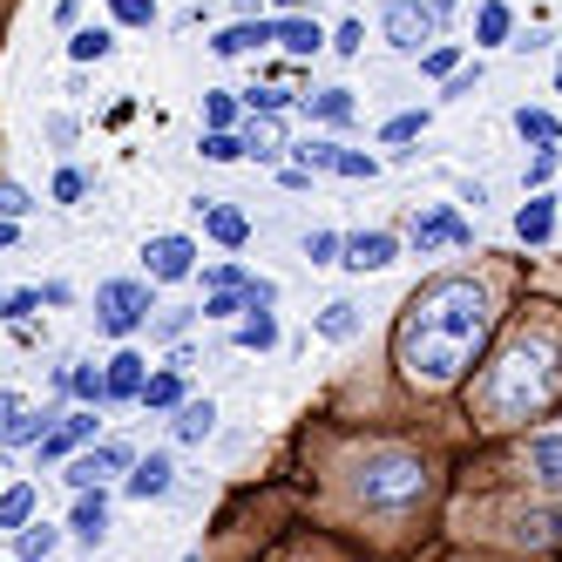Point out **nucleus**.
<instances>
[{"instance_id": "obj_11", "label": "nucleus", "mask_w": 562, "mask_h": 562, "mask_svg": "<svg viewBox=\"0 0 562 562\" xmlns=\"http://www.w3.org/2000/svg\"><path fill=\"white\" fill-rule=\"evenodd\" d=\"M143 380H149V359H143V352H115L109 367H102V393H109V400H136Z\"/></svg>"}, {"instance_id": "obj_54", "label": "nucleus", "mask_w": 562, "mask_h": 562, "mask_svg": "<svg viewBox=\"0 0 562 562\" xmlns=\"http://www.w3.org/2000/svg\"><path fill=\"white\" fill-rule=\"evenodd\" d=\"M271 8H278V14H299V8H305V0H271Z\"/></svg>"}, {"instance_id": "obj_10", "label": "nucleus", "mask_w": 562, "mask_h": 562, "mask_svg": "<svg viewBox=\"0 0 562 562\" xmlns=\"http://www.w3.org/2000/svg\"><path fill=\"white\" fill-rule=\"evenodd\" d=\"M68 536H75V542H89V549H95V542L109 536V495H102V488H82V495H75Z\"/></svg>"}, {"instance_id": "obj_6", "label": "nucleus", "mask_w": 562, "mask_h": 562, "mask_svg": "<svg viewBox=\"0 0 562 562\" xmlns=\"http://www.w3.org/2000/svg\"><path fill=\"white\" fill-rule=\"evenodd\" d=\"M130 461H136V448H123V440H102V448H95V454H82V461H68L61 474H68V488H75V495H82V488H102V481H109V474H123Z\"/></svg>"}, {"instance_id": "obj_31", "label": "nucleus", "mask_w": 562, "mask_h": 562, "mask_svg": "<svg viewBox=\"0 0 562 562\" xmlns=\"http://www.w3.org/2000/svg\"><path fill=\"white\" fill-rule=\"evenodd\" d=\"M292 156L305 170H333L339 164V143H326V136H305V143H292Z\"/></svg>"}, {"instance_id": "obj_49", "label": "nucleus", "mask_w": 562, "mask_h": 562, "mask_svg": "<svg viewBox=\"0 0 562 562\" xmlns=\"http://www.w3.org/2000/svg\"><path fill=\"white\" fill-rule=\"evenodd\" d=\"M34 305H42V292H8V318H27Z\"/></svg>"}, {"instance_id": "obj_16", "label": "nucleus", "mask_w": 562, "mask_h": 562, "mask_svg": "<svg viewBox=\"0 0 562 562\" xmlns=\"http://www.w3.org/2000/svg\"><path fill=\"white\" fill-rule=\"evenodd\" d=\"M271 42L285 48V55H318V42H326V34H318L305 14H285V21H271Z\"/></svg>"}, {"instance_id": "obj_43", "label": "nucleus", "mask_w": 562, "mask_h": 562, "mask_svg": "<svg viewBox=\"0 0 562 562\" xmlns=\"http://www.w3.org/2000/svg\"><path fill=\"white\" fill-rule=\"evenodd\" d=\"M27 211H34V196L21 183H0V217H27Z\"/></svg>"}, {"instance_id": "obj_29", "label": "nucleus", "mask_w": 562, "mask_h": 562, "mask_svg": "<svg viewBox=\"0 0 562 562\" xmlns=\"http://www.w3.org/2000/svg\"><path fill=\"white\" fill-rule=\"evenodd\" d=\"M312 115H318V123H352V89H318Z\"/></svg>"}, {"instance_id": "obj_30", "label": "nucleus", "mask_w": 562, "mask_h": 562, "mask_svg": "<svg viewBox=\"0 0 562 562\" xmlns=\"http://www.w3.org/2000/svg\"><path fill=\"white\" fill-rule=\"evenodd\" d=\"M34 521V488H0V529H21Z\"/></svg>"}, {"instance_id": "obj_57", "label": "nucleus", "mask_w": 562, "mask_h": 562, "mask_svg": "<svg viewBox=\"0 0 562 562\" xmlns=\"http://www.w3.org/2000/svg\"><path fill=\"white\" fill-rule=\"evenodd\" d=\"M555 89H562V75H555Z\"/></svg>"}, {"instance_id": "obj_18", "label": "nucleus", "mask_w": 562, "mask_h": 562, "mask_svg": "<svg viewBox=\"0 0 562 562\" xmlns=\"http://www.w3.org/2000/svg\"><path fill=\"white\" fill-rule=\"evenodd\" d=\"M61 542V529H48V521H21L14 529V562H48Z\"/></svg>"}, {"instance_id": "obj_36", "label": "nucleus", "mask_w": 562, "mask_h": 562, "mask_svg": "<svg viewBox=\"0 0 562 562\" xmlns=\"http://www.w3.org/2000/svg\"><path fill=\"white\" fill-rule=\"evenodd\" d=\"M109 14L123 21V27H149L156 21V0H109Z\"/></svg>"}, {"instance_id": "obj_40", "label": "nucleus", "mask_w": 562, "mask_h": 562, "mask_svg": "<svg viewBox=\"0 0 562 562\" xmlns=\"http://www.w3.org/2000/svg\"><path fill=\"white\" fill-rule=\"evenodd\" d=\"M204 285H211V292H224V285L245 292V285H251V271H245V265H211V271H204Z\"/></svg>"}, {"instance_id": "obj_9", "label": "nucleus", "mask_w": 562, "mask_h": 562, "mask_svg": "<svg viewBox=\"0 0 562 562\" xmlns=\"http://www.w3.org/2000/svg\"><path fill=\"white\" fill-rule=\"evenodd\" d=\"M149 278H156V285H177V278H190L196 271V245H190V237H149Z\"/></svg>"}, {"instance_id": "obj_56", "label": "nucleus", "mask_w": 562, "mask_h": 562, "mask_svg": "<svg viewBox=\"0 0 562 562\" xmlns=\"http://www.w3.org/2000/svg\"><path fill=\"white\" fill-rule=\"evenodd\" d=\"M0 318H8V292H0Z\"/></svg>"}, {"instance_id": "obj_13", "label": "nucleus", "mask_w": 562, "mask_h": 562, "mask_svg": "<svg viewBox=\"0 0 562 562\" xmlns=\"http://www.w3.org/2000/svg\"><path fill=\"white\" fill-rule=\"evenodd\" d=\"M89 434H95V414H89V407H82V414H61V420L42 434V461H61V454H75Z\"/></svg>"}, {"instance_id": "obj_41", "label": "nucleus", "mask_w": 562, "mask_h": 562, "mask_svg": "<svg viewBox=\"0 0 562 562\" xmlns=\"http://www.w3.org/2000/svg\"><path fill=\"white\" fill-rule=\"evenodd\" d=\"M420 130H427V115H393V123L380 130V143H414Z\"/></svg>"}, {"instance_id": "obj_33", "label": "nucleus", "mask_w": 562, "mask_h": 562, "mask_svg": "<svg viewBox=\"0 0 562 562\" xmlns=\"http://www.w3.org/2000/svg\"><path fill=\"white\" fill-rule=\"evenodd\" d=\"M237 156H245V136H231V130L204 136V164H237Z\"/></svg>"}, {"instance_id": "obj_50", "label": "nucleus", "mask_w": 562, "mask_h": 562, "mask_svg": "<svg viewBox=\"0 0 562 562\" xmlns=\"http://www.w3.org/2000/svg\"><path fill=\"white\" fill-rule=\"evenodd\" d=\"M48 143H75V115H48Z\"/></svg>"}, {"instance_id": "obj_45", "label": "nucleus", "mask_w": 562, "mask_h": 562, "mask_svg": "<svg viewBox=\"0 0 562 562\" xmlns=\"http://www.w3.org/2000/svg\"><path fill=\"white\" fill-rule=\"evenodd\" d=\"M555 164H562L555 143H542V149H536V164H529V183H549V177H555Z\"/></svg>"}, {"instance_id": "obj_21", "label": "nucleus", "mask_w": 562, "mask_h": 562, "mask_svg": "<svg viewBox=\"0 0 562 562\" xmlns=\"http://www.w3.org/2000/svg\"><path fill=\"white\" fill-rule=\"evenodd\" d=\"M237 346H245V352L278 346V318H271V305H251V312H245V326H237Z\"/></svg>"}, {"instance_id": "obj_4", "label": "nucleus", "mask_w": 562, "mask_h": 562, "mask_svg": "<svg viewBox=\"0 0 562 562\" xmlns=\"http://www.w3.org/2000/svg\"><path fill=\"white\" fill-rule=\"evenodd\" d=\"M149 278H109V285L95 292V318H102V333H115V339H130V333H143L149 326Z\"/></svg>"}, {"instance_id": "obj_17", "label": "nucleus", "mask_w": 562, "mask_h": 562, "mask_svg": "<svg viewBox=\"0 0 562 562\" xmlns=\"http://www.w3.org/2000/svg\"><path fill=\"white\" fill-rule=\"evenodd\" d=\"M265 42H271V21H231V27L217 34V42H211V48L231 61V55H251V48H265Z\"/></svg>"}, {"instance_id": "obj_22", "label": "nucleus", "mask_w": 562, "mask_h": 562, "mask_svg": "<svg viewBox=\"0 0 562 562\" xmlns=\"http://www.w3.org/2000/svg\"><path fill=\"white\" fill-rule=\"evenodd\" d=\"M529 468L549 481V488H562V434H536L529 440Z\"/></svg>"}, {"instance_id": "obj_2", "label": "nucleus", "mask_w": 562, "mask_h": 562, "mask_svg": "<svg viewBox=\"0 0 562 562\" xmlns=\"http://www.w3.org/2000/svg\"><path fill=\"white\" fill-rule=\"evenodd\" d=\"M555 386H562V339L536 326V333H521V339L502 346V359L481 373L474 400H481L488 420H529V414H542L555 400Z\"/></svg>"}, {"instance_id": "obj_51", "label": "nucleus", "mask_w": 562, "mask_h": 562, "mask_svg": "<svg viewBox=\"0 0 562 562\" xmlns=\"http://www.w3.org/2000/svg\"><path fill=\"white\" fill-rule=\"evenodd\" d=\"M278 183H285V190H305V183H312V170H305V164H292V170H278Z\"/></svg>"}, {"instance_id": "obj_38", "label": "nucleus", "mask_w": 562, "mask_h": 562, "mask_svg": "<svg viewBox=\"0 0 562 562\" xmlns=\"http://www.w3.org/2000/svg\"><path fill=\"white\" fill-rule=\"evenodd\" d=\"M305 258L312 265H339V231H312L305 237Z\"/></svg>"}, {"instance_id": "obj_3", "label": "nucleus", "mask_w": 562, "mask_h": 562, "mask_svg": "<svg viewBox=\"0 0 562 562\" xmlns=\"http://www.w3.org/2000/svg\"><path fill=\"white\" fill-rule=\"evenodd\" d=\"M420 495H427L420 454H407V448H367V461H359V502L380 508V515H400V508H414Z\"/></svg>"}, {"instance_id": "obj_12", "label": "nucleus", "mask_w": 562, "mask_h": 562, "mask_svg": "<svg viewBox=\"0 0 562 562\" xmlns=\"http://www.w3.org/2000/svg\"><path fill=\"white\" fill-rule=\"evenodd\" d=\"M55 420H61V407H14L8 420H0V440H8V448H34Z\"/></svg>"}, {"instance_id": "obj_48", "label": "nucleus", "mask_w": 562, "mask_h": 562, "mask_svg": "<svg viewBox=\"0 0 562 562\" xmlns=\"http://www.w3.org/2000/svg\"><path fill=\"white\" fill-rule=\"evenodd\" d=\"M75 196H82V170H61L55 177V204H75Z\"/></svg>"}, {"instance_id": "obj_53", "label": "nucleus", "mask_w": 562, "mask_h": 562, "mask_svg": "<svg viewBox=\"0 0 562 562\" xmlns=\"http://www.w3.org/2000/svg\"><path fill=\"white\" fill-rule=\"evenodd\" d=\"M14 407H21V400H14V393H0V420H8V414H14Z\"/></svg>"}, {"instance_id": "obj_39", "label": "nucleus", "mask_w": 562, "mask_h": 562, "mask_svg": "<svg viewBox=\"0 0 562 562\" xmlns=\"http://www.w3.org/2000/svg\"><path fill=\"white\" fill-rule=\"evenodd\" d=\"M420 68H427V75H440V82H448V75L461 68V48H448V42H440V48H427V55H420Z\"/></svg>"}, {"instance_id": "obj_27", "label": "nucleus", "mask_w": 562, "mask_h": 562, "mask_svg": "<svg viewBox=\"0 0 562 562\" xmlns=\"http://www.w3.org/2000/svg\"><path fill=\"white\" fill-rule=\"evenodd\" d=\"M515 130H521V143H555L562 136V123L549 109H515Z\"/></svg>"}, {"instance_id": "obj_34", "label": "nucleus", "mask_w": 562, "mask_h": 562, "mask_svg": "<svg viewBox=\"0 0 562 562\" xmlns=\"http://www.w3.org/2000/svg\"><path fill=\"white\" fill-rule=\"evenodd\" d=\"M549 536H562V515H555V508L521 515V542H549Z\"/></svg>"}, {"instance_id": "obj_44", "label": "nucleus", "mask_w": 562, "mask_h": 562, "mask_svg": "<svg viewBox=\"0 0 562 562\" xmlns=\"http://www.w3.org/2000/svg\"><path fill=\"white\" fill-rule=\"evenodd\" d=\"M204 115H211V130H231L237 123V95H204Z\"/></svg>"}, {"instance_id": "obj_24", "label": "nucleus", "mask_w": 562, "mask_h": 562, "mask_svg": "<svg viewBox=\"0 0 562 562\" xmlns=\"http://www.w3.org/2000/svg\"><path fill=\"white\" fill-rule=\"evenodd\" d=\"M68 393L75 400H89V407H102V367H89V359H68Z\"/></svg>"}, {"instance_id": "obj_7", "label": "nucleus", "mask_w": 562, "mask_h": 562, "mask_svg": "<svg viewBox=\"0 0 562 562\" xmlns=\"http://www.w3.org/2000/svg\"><path fill=\"white\" fill-rule=\"evenodd\" d=\"M400 258V237L393 231H352V237H339V265L346 271H386Z\"/></svg>"}, {"instance_id": "obj_52", "label": "nucleus", "mask_w": 562, "mask_h": 562, "mask_svg": "<svg viewBox=\"0 0 562 562\" xmlns=\"http://www.w3.org/2000/svg\"><path fill=\"white\" fill-rule=\"evenodd\" d=\"M14 245V217H0V251H8Z\"/></svg>"}, {"instance_id": "obj_37", "label": "nucleus", "mask_w": 562, "mask_h": 562, "mask_svg": "<svg viewBox=\"0 0 562 562\" xmlns=\"http://www.w3.org/2000/svg\"><path fill=\"white\" fill-rule=\"evenodd\" d=\"M190 326H196V312H183V305H170V312H164V318H156V326H149V333H156V339H170V346H177V339H183Z\"/></svg>"}, {"instance_id": "obj_19", "label": "nucleus", "mask_w": 562, "mask_h": 562, "mask_svg": "<svg viewBox=\"0 0 562 562\" xmlns=\"http://www.w3.org/2000/svg\"><path fill=\"white\" fill-rule=\"evenodd\" d=\"M136 400H143L149 414H170V407H183L190 393H183V373L170 367V373H156V380H143V393H136Z\"/></svg>"}, {"instance_id": "obj_47", "label": "nucleus", "mask_w": 562, "mask_h": 562, "mask_svg": "<svg viewBox=\"0 0 562 562\" xmlns=\"http://www.w3.org/2000/svg\"><path fill=\"white\" fill-rule=\"evenodd\" d=\"M474 89H481V61H474V68H454V75H448V95H474Z\"/></svg>"}, {"instance_id": "obj_25", "label": "nucleus", "mask_w": 562, "mask_h": 562, "mask_svg": "<svg viewBox=\"0 0 562 562\" xmlns=\"http://www.w3.org/2000/svg\"><path fill=\"white\" fill-rule=\"evenodd\" d=\"M318 333H326V339H352L359 333V305L352 299H333L326 312H318Z\"/></svg>"}, {"instance_id": "obj_14", "label": "nucleus", "mask_w": 562, "mask_h": 562, "mask_svg": "<svg viewBox=\"0 0 562 562\" xmlns=\"http://www.w3.org/2000/svg\"><path fill=\"white\" fill-rule=\"evenodd\" d=\"M170 454H149V461H130V481H123V488L136 495V502H164L170 495Z\"/></svg>"}, {"instance_id": "obj_28", "label": "nucleus", "mask_w": 562, "mask_h": 562, "mask_svg": "<svg viewBox=\"0 0 562 562\" xmlns=\"http://www.w3.org/2000/svg\"><path fill=\"white\" fill-rule=\"evenodd\" d=\"M68 55H75V61H109V55H115V34H109V27H82V34L68 42Z\"/></svg>"}, {"instance_id": "obj_8", "label": "nucleus", "mask_w": 562, "mask_h": 562, "mask_svg": "<svg viewBox=\"0 0 562 562\" xmlns=\"http://www.w3.org/2000/svg\"><path fill=\"white\" fill-rule=\"evenodd\" d=\"M468 217L448 211V204H434V211H414V251H434V245H468Z\"/></svg>"}, {"instance_id": "obj_1", "label": "nucleus", "mask_w": 562, "mask_h": 562, "mask_svg": "<svg viewBox=\"0 0 562 562\" xmlns=\"http://www.w3.org/2000/svg\"><path fill=\"white\" fill-rule=\"evenodd\" d=\"M488 285H474V278H434L427 292H414L407 318H400V373H407L420 393H440L454 386L468 367L481 339H488Z\"/></svg>"}, {"instance_id": "obj_46", "label": "nucleus", "mask_w": 562, "mask_h": 562, "mask_svg": "<svg viewBox=\"0 0 562 562\" xmlns=\"http://www.w3.org/2000/svg\"><path fill=\"white\" fill-rule=\"evenodd\" d=\"M333 48H339V55H359V48H367V27H359V21H346V27L333 34Z\"/></svg>"}, {"instance_id": "obj_35", "label": "nucleus", "mask_w": 562, "mask_h": 562, "mask_svg": "<svg viewBox=\"0 0 562 562\" xmlns=\"http://www.w3.org/2000/svg\"><path fill=\"white\" fill-rule=\"evenodd\" d=\"M245 109L251 115H285L292 109V89H245Z\"/></svg>"}, {"instance_id": "obj_32", "label": "nucleus", "mask_w": 562, "mask_h": 562, "mask_svg": "<svg viewBox=\"0 0 562 562\" xmlns=\"http://www.w3.org/2000/svg\"><path fill=\"white\" fill-rule=\"evenodd\" d=\"M196 312H204V318H237V312H251V299L237 292V285H224V292H211V299L196 305Z\"/></svg>"}, {"instance_id": "obj_20", "label": "nucleus", "mask_w": 562, "mask_h": 562, "mask_svg": "<svg viewBox=\"0 0 562 562\" xmlns=\"http://www.w3.org/2000/svg\"><path fill=\"white\" fill-rule=\"evenodd\" d=\"M170 427H177V440H190V448H196V440H204V434L217 427V407H211V400H183Z\"/></svg>"}, {"instance_id": "obj_5", "label": "nucleus", "mask_w": 562, "mask_h": 562, "mask_svg": "<svg viewBox=\"0 0 562 562\" xmlns=\"http://www.w3.org/2000/svg\"><path fill=\"white\" fill-rule=\"evenodd\" d=\"M434 27H440V14L420 8V0H386V8H380V34H386V48H400V55H420V42H434Z\"/></svg>"}, {"instance_id": "obj_42", "label": "nucleus", "mask_w": 562, "mask_h": 562, "mask_svg": "<svg viewBox=\"0 0 562 562\" xmlns=\"http://www.w3.org/2000/svg\"><path fill=\"white\" fill-rule=\"evenodd\" d=\"M373 170H380V164H373V156H359V149H339V164H333V177H352V183L373 177Z\"/></svg>"}, {"instance_id": "obj_26", "label": "nucleus", "mask_w": 562, "mask_h": 562, "mask_svg": "<svg viewBox=\"0 0 562 562\" xmlns=\"http://www.w3.org/2000/svg\"><path fill=\"white\" fill-rule=\"evenodd\" d=\"M204 231L217 237V245H245V237H251L245 217H237V211H217V204H204Z\"/></svg>"}, {"instance_id": "obj_15", "label": "nucleus", "mask_w": 562, "mask_h": 562, "mask_svg": "<svg viewBox=\"0 0 562 562\" xmlns=\"http://www.w3.org/2000/svg\"><path fill=\"white\" fill-rule=\"evenodd\" d=\"M549 231H555V196H529L515 211V237L521 245H549Z\"/></svg>"}, {"instance_id": "obj_55", "label": "nucleus", "mask_w": 562, "mask_h": 562, "mask_svg": "<svg viewBox=\"0 0 562 562\" xmlns=\"http://www.w3.org/2000/svg\"><path fill=\"white\" fill-rule=\"evenodd\" d=\"M448 8H461V0H434V14H448Z\"/></svg>"}, {"instance_id": "obj_23", "label": "nucleus", "mask_w": 562, "mask_h": 562, "mask_svg": "<svg viewBox=\"0 0 562 562\" xmlns=\"http://www.w3.org/2000/svg\"><path fill=\"white\" fill-rule=\"evenodd\" d=\"M508 27H515V14L502 8V0H488V8L474 14V42H481V48H495V42H508Z\"/></svg>"}]
</instances>
